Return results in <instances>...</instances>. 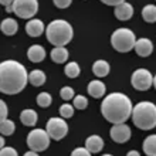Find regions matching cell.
Masks as SVG:
<instances>
[{
  "label": "cell",
  "mask_w": 156,
  "mask_h": 156,
  "mask_svg": "<svg viewBox=\"0 0 156 156\" xmlns=\"http://www.w3.org/2000/svg\"><path fill=\"white\" fill-rule=\"evenodd\" d=\"M44 23L40 19H31L26 23V33L29 34L30 37H40L41 34L44 33Z\"/></svg>",
  "instance_id": "7c38bea8"
},
{
  "label": "cell",
  "mask_w": 156,
  "mask_h": 156,
  "mask_svg": "<svg viewBox=\"0 0 156 156\" xmlns=\"http://www.w3.org/2000/svg\"><path fill=\"white\" fill-rule=\"evenodd\" d=\"M45 131L53 140H61L68 133V125L64 118H50L47 121Z\"/></svg>",
  "instance_id": "ba28073f"
},
{
  "label": "cell",
  "mask_w": 156,
  "mask_h": 156,
  "mask_svg": "<svg viewBox=\"0 0 156 156\" xmlns=\"http://www.w3.org/2000/svg\"><path fill=\"white\" fill-rule=\"evenodd\" d=\"M126 156H140V153L138 152V151H129V152L126 153Z\"/></svg>",
  "instance_id": "8d00e7d4"
},
{
  "label": "cell",
  "mask_w": 156,
  "mask_h": 156,
  "mask_svg": "<svg viewBox=\"0 0 156 156\" xmlns=\"http://www.w3.org/2000/svg\"><path fill=\"white\" fill-rule=\"evenodd\" d=\"M71 156H91V152L87 148H77L71 152Z\"/></svg>",
  "instance_id": "4dcf8cb0"
},
{
  "label": "cell",
  "mask_w": 156,
  "mask_h": 156,
  "mask_svg": "<svg viewBox=\"0 0 156 156\" xmlns=\"http://www.w3.org/2000/svg\"><path fill=\"white\" fill-rule=\"evenodd\" d=\"M105 91H107V87L99 80H94V81H91L88 84V94L92 98H102L105 95Z\"/></svg>",
  "instance_id": "9a60e30c"
},
{
  "label": "cell",
  "mask_w": 156,
  "mask_h": 156,
  "mask_svg": "<svg viewBox=\"0 0 156 156\" xmlns=\"http://www.w3.org/2000/svg\"><path fill=\"white\" fill-rule=\"evenodd\" d=\"M153 87H155V90H156V75L153 77Z\"/></svg>",
  "instance_id": "74e56055"
},
{
  "label": "cell",
  "mask_w": 156,
  "mask_h": 156,
  "mask_svg": "<svg viewBox=\"0 0 156 156\" xmlns=\"http://www.w3.org/2000/svg\"><path fill=\"white\" fill-rule=\"evenodd\" d=\"M37 112L34 109H23L20 114V121L26 126H34L37 123Z\"/></svg>",
  "instance_id": "d6986e66"
},
{
  "label": "cell",
  "mask_w": 156,
  "mask_h": 156,
  "mask_svg": "<svg viewBox=\"0 0 156 156\" xmlns=\"http://www.w3.org/2000/svg\"><path fill=\"white\" fill-rule=\"evenodd\" d=\"M60 97H61L64 101H70V99H74V90L71 87H62L60 90Z\"/></svg>",
  "instance_id": "f1b7e54d"
},
{
  "label": "cell",
  "mask_w": 156,
  "mask_h": 156,
  "mask_svg": "<svg viewBox=\"0 0 156 156\" xmlns=\"http://www.w3.org/2000/svg\"><path fill=\"white\" fill-rule=\"evenodd\" d=\"M142 17L146 23H156V6L155 4H146L142 9Z\"/></svg>",
  "instance_id": "603a6c76"
},
{
  "label": "cell",
  "mask_w": 156,
  "mask_h": 156,
  "mask_svg": "<svg viewBox=\"0 0 156 156\" xmlns=\"http://www.w3.org/2000/svg\"><path fill=\"white\" fill-rule=\"evenodd\" d=\"M0 29L6 36H14L17 33V30H19V24H17V21L14 19H4L2 21V24H0Z\"/></svg>",
  "instance_id": "ffe728a7"
},
{
  "label": "cell",
  "mask_w": 156,
  "mask_h": 156,
  "mask_svg": "<svg viewBox=\"0 0 156 156\" xmlns=\"http://www.w3.org/2000/svg\"><path fill=\"white\" fill-rule=\"evenodd\" d=\"M29 74L23 64L7 60L0 64V91L7 95H16L26 88Z\"/></svg>",
  "instance_id": "6da1fadb"
},
{
  "label": "cell",
  "mask_w": 156,
  "mask_h": 156,
  "mask_svg": "<svg viewBox=\"0 0 156 156\" xmlns=\"http://www.w3.org/2000/svg\"><path fill=\"white\" fill-rule=\"evenodd\" d=\"M29 81L34 87H41L45 82V74L41 70H33L29 74Z\"/></svg>",
  "instance_id": "7402d4cb"
},
{
  "label": "cell",
  "mask_w": 156,
  "mask_h": 156,
  "mask_svg": "<svg viewBox=\"0 0 156 156\" xmlns=\"http://www.w3.org/2000/svg\"><path fill=\"white\" fill-rule=\"evenodd\" d=\"M54 4H55V7L58 9H67L70 7L71 3H73V0H53Z\"/></svg>",
  "instance_id": "1f68e13d"
},
{
  "label": "cell",
  "mask_w": 156,
  "mask_h": 156,
  "mask_svg": "<svg viewBox=\"0 0 156 156\" xmlns=\"http://www.w3.org/2000/svg\"><path fill=\"white\" fill-rule=\"evenodd\" d=\"M0 156H19L17 155V151L14 148H9V146H4L0 151Z\"/></svg>",
  "instance_id": "f546056e"
},
{
  "label": "cell",
  "mask_w": 156,
  "mask_h": 156,
  "mask_svg": "<svg viewBox=\"0 0 156 156\" xmlns=\"http://www.w3.org/2000/svg\"><path fill=\"white\" fill-rule=\"evenodd\" d=\"M0 3L3 4L4 7H7V6H13V3H14V0H0Z\"/></svg>",
  "instance_id": "e575fe53"
},
{
  "label": "cell",
  "mask_w": 156,
  "mask_h": 156,
  "mask_svg": "<svg viewBox=\"0 0 156 156\" xmlns=\"http://www.w3.org/2000/svg\"><path fill=\"white\" fill-rule=\"evenodd\" d=\"M37 105L41 108H47L51 105V102H53V98H51V95L48 94V92H40V94L37 95Z\"/></svg>",
  "instance_id": "484cf974"
},
{
  "label": "cell",
  "mask_w": 156,
  "mask_h": 156,
  "mask_svg": "<svg viewBox=\"0 0 156 156\" xmlns=\"http://www.w3.org/2000/svg\"><path fill=\"white\" fill-rule=\"evenodd\" d=\"M102 156H112V155H109V153H105V155H102Z\"/></svg>",
  "instance_id": "ab89813d"
},
{
  "label": "cell",
  "mask_w": 156,
  "mask_h": 156,
  "mask_svg": "<svg viewBox=\"0 0 156 156\" xmlns=\"http://www.w3.org/2000/svg\"><path fill=\"white\" fill-rule=\"evenodd\" d=\"M132 121L142 131L153 129L156 126V105L149 101L138 102L132 111Z\"/></svg>",
  "instance_id": "277c9868"
},
{
  "label": "cell",
  "mask_w": 156,
  "mask_h": 156,
  "mask_svg": "<svg viewBox=\"0 0 156 156\" xmlns=\"http://www.w3.org/2000/svg\"><path fill=\"white\" fill-rule=\"evenodd\" d=\"M0 145H2V148H4V139L2 138V140H0Z\"/></svg>",
  "instance_id": "f35d334b"
},
{
  "label": "cell",
  "mask_w": 156,
  "mask_h": 156,
  "mask_svg": "<svg viewBox=\"0 0 156 156\" xmlns=\"http://www.w3.org/2000/svg\"><path fill=\"white\" fill-rule=\"evenodd\" d=\"M135 51L139 57H149L153 51V44L152 41L149 40L146 37H142V38H138L136 40V44H135Z\"/></svg>",
  "instance_id": "8fae6325"
},
{
  "label": "cell",
  "mask_w": 156,
  "mask_h": 156,
  "mask_svg": "<svg viewBox=\"0 0 156 156\" xmlns=\"http://www.w3.org/2000/svg\"><path fill=\"white\" fill-rule=\"evenodd\" d=\"M111 139L116 144H125L131 139V128L126 123H118L111 128Z\"/></svg>",
  "instance_id": "30bf717a"
},
{
  "label": "cell",
  "mask_w": 156,
  "mask_h": 156,
  "mask_svg": "<svg viewBox=\"0 0 156 156\" xmlns=\"http://www.w3.org/2000/svg\"><path fill=\"white\" fill-rule=\"evenodd\" d=\"M111 44L118 53H128L135 48L136 37L135 33L129 29H116L111 36Z\"/></svg>",
  "instance_id": "5b68a950"
},
{
  "label": "cell",
  "mask_w": 156,
  "mask_h": 156,
  "mask_svg": "<svg viewBox=\"0 0 156 156\" xmlns=\"http://www.w3.org/2000/svg\"><path fill=\"white\" fill-rule=\"evenodd\" d=\"M50 135L44 129H33L27 135V146L36 152H44L50 146Z\"/></svg>",
  "instance_id": "8992f818"
},
{
  "label": "cell",
  "mask_w": 156,
  "mask_h": 156,
  "mask_svg": "<svg viewBox=\"0 0 156 156\" xmlns=\"http://www.w3.org/2000/svg\"><path fill=\"white\" fill-rule=\"evenodd\" d=\"M114 12H115V17L121 21H126V20H129V19H132V16H133V7H132V4L128 3V2L116 6Z\"/></svg>",
  "instance_id": "4fadbf2b"
},
{
  "label": "cell",
  "mask_w": 156,
  "mask_h": 156,
  "mask_svg": "<svg viewBox=\"0 0 156 156\" xmlns=\"http://www.w3.org/2000/svg\"><path fill=\"white\" fill-rule=\"evenodd\" d=\"M80 73H81L80 66H78L75 61L68 62L66 66V68H64V74H66L68 78H77L78 75H80Z\"/></svg>",
  "instance_id": "d4e9b609"
},
{
  "label": "cell",
  "mask_w": 156,
  "mask_h": 156,
  "mask_svg": "<svg viewBox=\"0 0 156 156\" xmlns=\"http://www.w3.org/2000/svg\"><path fill=\"white\" fill-rule=\"evenodd\" d=\"M85 148L91 153H98L104 148V139L98 135H91L85 139Z\"/></svg>",
  "instance_id": "5bb4252c"
},
{
  "label": "cell",
  "mask_w": 156,
  "mask_h": 156,
  "mask_svg": "<svg viewBox=\"0 0 156 156\" xmlns=\"http://www.w3.org/2000/svg\"><path fill=\"white\" fill-rule=\"evenodd\" d=\"M142 149L146 156H156V135H149L144 140Z\"/></svg>",
  "instance_id": "44dd1931"
},
{
  "label": "cell",
  "mask_w": 156,
  "mask_h": 156,
  "mask_svg": "<svg viewBox=\"0 0 156 156\" xmlns=\"http://www.w3.org/2000/svg\"><path fill=\"white\" fill-rule=\"evenodd\" d=\"M131 84H132V87L138 91H148L149 88L153 85V75L151 74L149 70L138 68V70H135L133 74H132Z\"/></svg>",
  "instance_id": "9c48e42d"
},
{
  "label": "cell",
  "mask_w": 156,
  "mask_h": 156,
  "mask_svg": "<svg viewBox=\"0 0 156 156\" xmlns=\"http://www.w3.org/2000/svg\"><path fill=\"white\" fill-rule=\"evenodd\" d=\"M27 57L31 62H41L45 58V50L43 45L34 44L27 50Z\"/></svg>",
  "instance_id": "2e32d148"
},
{
  "label": "cell",
  "mask_w": 156,
  "mask_h": 156,
  "mask_svg": "<svg viewBox=\"0 0 156 156\" xmlns=\"http://www.w3.org/2000/svg\"><path fill=\"white\" fill-rule=\"evenodd\" d=\"M132 101L122 92H111L104 98L101 104V112L109 123L118 125L125 123L132 116Z\"/></svg>",
  "instance_id": "7a4b0ae2"
},
{
  "label": "cell",
  "mask_w": 156,
  "mask_h": 156,
  "mask_svg": "<svg viewBox=\"0 0 156 156\" xmlns=\"http://www.w3.org/2000/svg\"><path fill=\"white\" fill-rule=\"evenodd\" d=\"M45 36L54 47H66V44H68L73 40L74 31H73V26L68 21L58 19L47 26Z\"/></svg>",
  "instance_id": "3957f363"
},
{
  "label": "cell",
  "mask_w": 156,
  "mask_h": 156,
  "mask_svg": "<svg viewBox=\"0 0 156 156\" xmlns=\"http://www.w3.org/2000/svg\"><path fill=\"white\" fill-rule=\"evenodd\" d=\"M109 70H111V67H109V64L105 60H97L92 64V73H94L95 77H98V78L107 77L109 74Z\"/></svg>",
  "instance_id": "e0dca14e"
},
{
  "label": "cell",
  "mask_w": 156,
  "mask_h": 156,
  "mask_svg": "<svg viewBox=\"0 0 156 156\" xmlns=\"http://www.w3.org/2000/svg\"><path fill=\"white\" fill-rule=\"evenodd\" d=\"M58 112H60L61 118H64V119L73 118V115H74V105H70V104H62L61 107H60V109H58Z\"/></svg>",
  "instance_id": "4316f807"
},
{
  "label": "cell",
  "mask_w": 156,
  "mask_h": 156,
  "mask_svg": "<svg viewBox=\"0 0 156 156\" xmlns=\"http://www.w3.org/2000/svg\"><path fill=\"white\" fill-rule=\"evenodd\" d=\"M16 131V125L10 119H2L0 121V132L3 136H10Z\"/></svg>",
  "instance_id": "cb8c5ba5"
},
{
  "label": "cell",
  "mask_w": 156,
  "mask_h": 156,
  "mask_svg": "<svg viewBox=\"0 0 156 156\" xmlns=\"http://www.w3.org/2000/svg\"><path fill=\"white\" fill-rule=\"evenodd\" d=\"M7 114H9V108L6 105V102L0 101V121L2 119H7Z\"/></svg>",
  "instance_id": "d6a6232c"
},
{
  "label": "cell",
  "mask_w": 156,
  "mask_h": 156,
  "mask_svg": "<svg viewBox=\"0 0 156 156\" xmlns=\"http://www.w3.org/2000/svg\"><path fill=\"white\" fill-rule=\"evenodd\" d=\"M23 156H38V152H36V151H31V149H30L29 152H26Z\"/></svg>",
  "instance_id": "d590c367"
},
{
  "label": "cell",
  "mask_w": 156,
  "mask_h": 156,
  "mask_svg": "<svg viewBox=\"0 0 156 156\" xmlns=\"http://www.w3.org/2000/svg\"><path fill=\"white\" fill-rule=\"evenodd\" d=\"M50 57H51V60H53L54 62H57V64H64V62L68 60L70 54H68V50H67L66 47H54V48L51 50Z\"/></svg>",
  "instance_id": "ac0fdd59"
},
{
  "label": "cell",
  "mask_w": 156,
  "mask_h": 156,
  "mask_svg": "<svg viewBox=\"0 0 156 156\" xmlns=\"http://www.w3.org/2000/svg\"><path fill=\"white\" fill-rule=\"evenodd\" d=\"M101 2H102L104 4H108V6H114V7L125 3V0H101Z\"/></svg>",
  "instance_id": "836d02e7"
},
{
  "label": "cell",
  "mask_w": 156,
  "mask_h": 156,
  "mask_svg": "<svg viewBox=\"0 0 156 156\" xmlns=\"http://www.w3.org/2000/svg\"><path fill=\"white\" fill-rule=\"evenodd\" d=\"M38 12L37 0H14L13 3V13L20 19L31 20Z\"/></svg>",
  "instance_id": "52a82bcc"
},
{
  "label": "cell",
  "mask_w": 156,
  "mask_h": 156,
  "mask_svg": "<svg viewBox=\"0 0 156 156\" xmlns=\"http://www.w3.org/2000/svg\"><path fill=\"white\" fill-rule=\"evenodd\" d=\"M73 105H74L75 109H85L88 107V99L84 95H75L74 101H73Z\"/></svg>",
  "instance_id": "83f0119b"
}]
</instances>
